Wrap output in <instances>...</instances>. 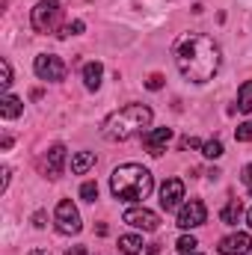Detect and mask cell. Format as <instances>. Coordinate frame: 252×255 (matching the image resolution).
Listing matches in <instances>:
<instances>
[{"instance_id":"cell-16","label":"cell","mask_w":252,"mask_h":255,"mask_svg":"<svg viewBox=\"0 0 252 255\" xmlns=\"http://www.w3.org/2000/svg\"><path fill=\"white\" fill-rule=\"evenodd\" d=\"M119 250L125 255H139L142 253V238L139 235H122L119 238Z\"/></svg>"},{"instance_id":"cell-9","label":"cell","mask_w":252,"mask_h":255,"mask_svg":"<svg viewBox=\"0 0 252 255\" xmlns=\"http://www.w3.org/2000/svg\"><path fill=\"white\" fill-rule=\"evenodd\" d=\"M122 220L133 229H142V232H157V226H160V217L148 208H127Z\"/></svg>"},{"instance_id":"cell-22","label":"cell","mask_w":252,"mask_h":255,"mask_svg":"<svg viewBox=\"0 0 252 255\" xmlns=\"http://www.w3.org/2000/svg\"><path fill=\"white\" fill-rule=\"evenodd\" d=\"M80 199H83V202H95V199H98V184H95V181H86V184L80 187Z\"/></svg>"},{"instance_id":"cell-17","label":"cell","mask_w":252,"mask_h":255,"mask_svg":"<svg viewBox=\"0 0 252 255\" xmlns=\"http://www.w3.org/2000/svg\"><path fill=\"white\" fill-rule=\"evenodd\" d=\"M241 214H244V208H241V202H238V199H232V202H229V205H226V208L220 211V220H223L226 226H235V223L241 220Z\"/></svg>"},{"instance_id":"cell-24","label":"cell","mask_w":252,"mask_h":255,"mask_svg":"<svg viewBox=\"0 0 252 255\" xmlns=\"http://www.w3.org/2000/svg\"><path fill=\"white\" fill-rule=\"evenodd\" d=\"M83 30H86V24H83V21H71V24H68V27H63V33H60V36H77V33H83Z\"/></svg>"},{"instance_id":"cell-23","label":"cell","mask_w":252,"mask_h":255,"mask_svg":"<svg viewBox=\"0 0 252 255\" xmlns=\"http://www.w3.org/2000/svg\"><path fill=\"white\" fill-rule=\"evenodd\" d=\"M175 247H178V253H193V250L199 247V241H196L193 235H184V238H178V244H175Z\"/></svg>"},{"instance_id":"cell-2","label":"cell","mask_w":252,"mask_h":255,"mask_svg":"<svg viewBox=\"0 0 252 255\" xmlns=\"http://www.w3.org/2000/svg\"><path fill=\"white\" fill-rule=\"evenodd\" d=\"M151 119H154L151 107H145V104H125L122 110H116V113H110V116L104 119L101 133H104L110 142H125L130 136L142 133L145 128L151 125Z\"/></svg>"},{"instance_id":"cell-6","label":"cell","mask_w":252,"mask_h":255,"mask_svg":"<svg viewBox=\"0 0 252 255\" xmlns=\"http://www.w3.org/2000/svg\"><path fill=\"white\" fill-rule=\"evenodd\" d=\"M205 220H208V208H205V202L190 199V202H184V205L178 208V220H175V226H178V229H199V226H205Z\"/></svg>"},{"instance_id":"cell-21","label":"cell","mask_w":252,"mask_h":255,"mask_svg":"<svg viewBox=\"0 0 252 255\" xmlns=\"http://www.w3.org/2000/svg\"><path fill=\"white\" fill-rule=\"evenodd\" d=\"M235 139L238 142H252V122H244V125L235 128Z\"/></svg>"},{"instance_id":"cell-27","label":"cell","mask_w":252,"mask_h":255,"mask_svg":"<svg viewBox=\"0 0 252 255\" xmlns=\"http://www.w3.org/2000/svg\"><path fill=\"white\" fill-rule=\"evenodd\" d=\"M33 226H36V229H45V211H36V214H33Z\"/></svg>"},{"instance_id":"cell-18","label":"cell","mask_w":252,"mask_h":255,"mask_svg":"<svg viewBox=\"0 0 252 255\" xmlns=\"http://www.w3.org/2000/svg\"><path fill=\"white\" fill-rule=\"evenodd\" d=\"M238 110L241 113H252V80H247L238 89Z\"/></svg>"},{"instance_id":"cell-14","label":"cell","mask_w":252,"mask_h":255,"mask_svg":"<svg viewBox=\"0 0 252 255\" xmlns=\"http://www.w3.org/2000/svg\"><path fill=\"white\" fill-rule=\"evenodd\" d=\"M21 113H24V101L6 92L3 101H0V116H3V119H18Z\"/></svg>"},{"instance_id":"cell-8","label":"cell","mask_w":252,"mask_h":255,"mask_svg":"<svg viewBox=\"0 0 252 255\" xmlns=\"http://www.w3.org/2000/svg\"><path fill=\"white\" fill-rule=\"evenodd\" d=\"M184 202V181L181 178H166L160 187V208L163 211H178Z\"/></svg>"},{"instance_id":"cell-3","label":"cell","mask_w":252,"mask_h":255,"mask_svg":"<svg viewBox=\"0 0 252 255\" xmlns=\"http://www.w3.org/2000/svg\"><path fill=\"white\" fill-rule=\"evenodd\" d=\"M110 190L119 202H142L154 190V178L139 163H122L110 175Z\"/></svg>"},{"instance_id":"cell-5","label":"cell","mask_w":252,"mask_h":255,"mask_svg":"<svg viewBox=\"0 0 252 255\" xmlns=\"http://www.w3.org/2000/svg\"><path fill=\"white\" fill-rule=\"evenodd\" d=\"M54 223H57V232L60 235H77L80 229H83V223H80V214H77V208L63 199L60 205H57V211H54Z\"/></svg>"},{"instance_id":"cell-12","label":"cell","mask_w":252,"mask_h":255,"mask_svg":"<svg viewBox=\"0 0 252 255\" xmlns=\"http://www.w3.org/2000/svg\"><path fill=\"white\" fill-rule=\"evenodd\" d=\"M63 166H65V145L57 142V145H51L48 154H45V175L57 181V178L63 175Z\"/></svg>"},{"instance_id":"cell-29","label":"cell","mask_w":252,"mask_h":255,"mask_svg":"<svg viewBox=\"0 0 252 255\" xmlns=\"http://www.w3.org/2000/svg\"><path fill=\"white\" fill-rule=\"evenodd\" d=\"M0 148H3V151H9V148H12V136H9V133H3V142H0Z\"/></svg>"},{"instance_id":"cell-7","label":"cell","mask_w":252,"mask_h":255,"mask_svg":"<svg viewBox=\"0 0 252 255\" xmlns=\"http://www.w3.org/2000/svg\"><path fill=\"white\" fill-rule=\"evenodd\" d=\"M33 71H36L42 80H54V83H57V80L65 77L68 68H65V63L60 60V57H54V54H39L36 63H33Z\"/></svg>"},{"instance_id":"cell-10","label":"cell","mask_w":252,"mask_h":255,"mask_svg":"<svg viewBox=\"0 0 252 255\" xmlns=\"http://www.w3.org/2000/svg\"><path fill=\"white\" fill-rule=\"evenodd\" d=\"M169 139H172V128H154V130L142 133V145H145V151H148L151 157H160V154L166 151Z\"/></svg>"},{"instance_id":"cell-20","label":"cell","mask_w":252,"mask_h":255,"mask_svg":"<svg viewBox=\"0 0 252 255\" xmlns=\"http://www.w3.org/2000/svg\"><path fill=\"white\" fill-rule=\"evenodd\" d=\"M0 86L3 89L12 86V65H9V60H0Z\"/></svg>"},{"instance_id":"cell-1","label":"cell","mask_w":252,"mask_h":255,"mask_svg":"<svg viewBox=\"0 0 252 255\" xmlns=\"http://www.w3.org/2000/svg\"><path fill=\"white\" fill-rule=\"evenodd\" d=\"M223 54L220 45L211 36L202 33H184L175 42V65L181 71V77L190 83H208L214 80V74L220 71Z\"/></svg>"},{"instance_id":"cell-30","label":"cell","mask_w":252,"mask_h":255,"mask_svg":"<svg viewBox=\"0 0 252 255\" xmlns=\"http://www.w3.org/2000/svg\"><path fill=\"white\" fill-rule=\"evenodd\" d=\"M9 175H12V172H9V169H3V178H0V190H6V187H9Z\"/></svg>"},{"instance_id":"cell-35","label":"cell","mask_w":252,"mask_h":255,"mask_svg":"<svg viewBox=\"0 0 252 255\" xmlns=\"http://www.w3.org/2000/svg\"><path fill=\"white\" fill-rule=\"evenodd\" d=\"M178 255H202L199 250H193V253H178Z\"/></svg>"},{"instance_id":"cell-34","label":"cell","mask_w":252,"mask_h":255,"mask_svg":"<svg viewBox=\"0 0 252 255\" xmlns=\"http://www.w3.org/2000/svg\"><path fill=\"white\" fill-rule=\"evenodd\" d=\"M247 223H250V229H252V208L247 211Z\"/></svg>"},{"instance_id":"cell-13","label":"cell","mask_w":252,"mask_h":255,"mask_svg":"<svg viewBox=\"0 0 252 255\" xmlns=\"http://www.w3.org/2000/svg\"><path fill=\"white\" fill-rule=\"evenodd\" d=\"M101 77H104V65L101 63H86L83 65V86L89 92H95L101 86Z\"/></svg>"},{"instance_id":"cell-11","label":"cell","mask_w":252,"mask_h":255,"mask_svg":"<svg viewBox=\"0 0 252 255\" xmlns=\"http://www.w3.org/2000/svg\"><path fill=\"white\" fill-rule=\"evenodd\" d=\"M217 250H220V255H247L252 250V238L247 232H235V235L223 238Z\"/></svg>"},{"instance_id":"cell-33","label":"cell","mask_w":252,"mask_h":255,"mask_svg":"<svg viewBox=\"0 0 252 255\" xmlns=\"http://www.w3.org/2000/svg\"><path fill=\"white\" fill-rule=\"evenodd\" d=\"M30 255H51V253H45V250H33Z\"/></svg>"},{"instance_id":"cell-19","label":"cell","mask_w":252,"mask_h":255,"mask_svg":"<svg viewBox=\"0 0 252 255\" xmlns=\"http://www.w3.org/2000/svg\"><path fill=\"white\" fill-rule=\"evenodd\" d=\"M202 154H205L208 160H217V157H223V142H220V139H208V142L202 145Z\"/></svg>"},{"instance_id":"cell-31","label":"cell","mask_w":252,"mask_h":255,"mask_svg":"<svg viewBox=\"0 0 252 255\" xmlns=\"http://www.w3.org/2000/svg\"><path fill=\"white\" fill-rule=\"evenodd\" d=\"M65 255H89V253H86V247H71Z\"/></svg>"},{"instance_id":"cell-28","label":"cell","mask_w":252,"mask_h":255,"mask_svg":"<svg viewBox=\"0 0 252 255\" xmlns=\"http://www.w3.org/2000/svg\"><path fill=\"white\" fill-rule=\"evenodd\" d=\"M244 184H247V187H252V163H247V166H244Z\"/></svg>"},{"instance_id":"cell-32","label":"cell","mask_w":252,"mask_h":255,"mask_svg":"<svg viewBox=\"0 0 252 255\" xmlns=\"http://www.w3.org/2000/svg\"><path fill=\"white\" fill-rule=\"evenodd\" d=\"M160 253V244H151V247H148V255H157Z\"/></svg>"},{"instance_id":"cell-15","label":"cell","mask_w":252,"mask_h":255,"mask_svg":"<svg viewBox=\"0 0 252 255\" xmlns=\"http://www.w3.org/2000/svg\"><path fill=\"white\" fill-rule=\"evenodd\" d=\"M92 166H95V154H92V151H77V154L71 157V172H74V175H86Z\"/></svg>"},{"instance_id":"cell-26","label":"cell","mask_w":252,"mask_h":255,"mask_svg":"<svg viewBox=\"0 0 252 255\" xmlns=\"http://www.w3.org/2000/svg\"><path fill=\"white\" fill-rule=\"evenodd\" d=\"M181 145H184V148H202L205 142H202V139H196V136H187V139H184Z\"/></svg>"},{"instance_id":"cell-25","label":"cell","mask_w":252,"mask_h":255,"mask_svg":"<svg viewBox=\"0 0 252 255\" xmlns=\"http://www.w3.org/2000/svg\"><path fill=\"white\" fill-rule=\"evenodd\" d=\"M145 86H148V89H151V92H157V89H160V86H163V77H160V74H151V77H148V80H145Z\"/></svg>"},{"instance_id":"cell-4","label":"cell","mask_w":252,"mask_h":255,"mask_svg":"<svg viewBox=\"0 0 252 255\" xmlns=\"http://www.w3.org/2000/svg\"><path fill=\"white\" fill-rule=\"evenodd\" d=\"M60 18H63L60 0H39L30 21H33V30H36V33H54V30L60 27Z\"/></svg>"}]
</instances>
